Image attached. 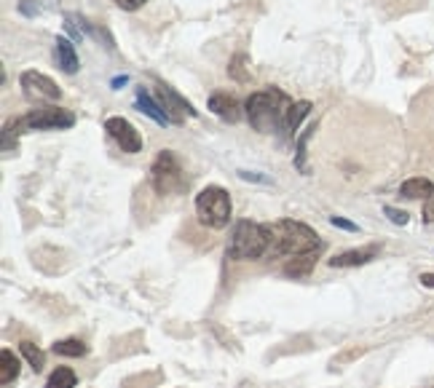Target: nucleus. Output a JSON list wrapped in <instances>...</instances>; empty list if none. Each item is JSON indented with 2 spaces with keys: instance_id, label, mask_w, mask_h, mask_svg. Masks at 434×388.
I'll return each mask as SVG.
<instances>
[{
  "instance_id": "nucleus-3",
  "label": "nucleus",
  "mask_w": 434,
  "mask_h": 388,
  "mask_svg": "<svg viewBox=\"0 0 434 388\" xmlns=\"http://www.w3.org/2000/svg\"><path fill=\"white\" fill-rule=\"evenodd\" d=\"M271 239H273V233H271L269 225L241 220L231 233L228 257L231 260H257L266 252H271Z\"/></svg>"
},
{
  "instance_id": "nucleus-21",
  "label": "nucleus",
  "mask_w": 434,
  "mask_h": 388,
  "mask_svg": "<svg viewBox=\"0 0 434 388\" xmlns=\"http://www.w3.org/2000/svg\"><path fill=\"white\" fill-rule=\"evenodd\" d=\"M311 134H314V126H308V129H306V132L300 134V139H298V155H295V166H298L303 174L308 172V166H306V145H308Z\"/></svg>"
},
{
  "instance_id": "nucleus-7",
  "label": "nucleus",
  "mask_w": 434,
  "mask_h": 388,
  "mask_svg": "<svg viewBox=\"0 0 434 388\" xmlns=\"http://www.w3.org/2000/svg\"><path fill=\"white\" fill-rule=\"evenodd\" d=\"M19 86L25 89V94L35 99V102H57L62 97V89L48 78V75L38 73V70H25L19 75Z\"/></svg>"
},
{
  "instance_id": "nucleus-26",
  "label": "nucleus",
  "mask_w": 434,
  "mask_h": 388,
  "mask_svg": "<svg viewBox=\"0 0 434 388\" xmlns=\"http://www.w3.org/2000/svg\"><path fill=\"white\" fill-rule=\"evenodd\" d=\"M118 8H123V11H137V8H142L148 0H113Z\"/></svg>"
},
{
  "instance_id": "nucleus-12",
  "label": "nucleus",
  "mask_w": 434,
  "mask_h": 388,
  "mask_svg": "<svg viewBox=\"0 0 434 388\" xmlns=\"http://www.w3.org/2000/svg\"><path fill=\"white\" fill-rule=\"evenodd\" d=\"M54 60H57V67H60L62 73L75 75L78 70H81L78 51H75V41L65 38V35H60V38L54 41Z\"/></svg>"
},
{
  "instance_id": "nucleus-25",
  "label": "nucleus",
  "mask_w": 434,
  "mask_h": 388,
  "mask_svg": "<svg viewBox=\"0 0 434 388\" xmlns=\"http://www.w3.org/2000/svg\"><path fill=\"white\" fill-rule=\"evenodd\" d=\"M19 11L25 16H38L41 6H38V0H19Z\"/></svg>"
},
{
  "instance_id": "nucleus-16",
  "label": "nucleus",
  "mask_w": 434,
  "mask_h": 388,
  "mask_svg": "<svg viewBox=\"0 0 434 388\" xmlns=\"http://www.w3.org/2000/svg\"><path fill=\"white\" fill-rule=\"evenodd\" d=\"M19 377V359L14 356L11 348L0 351V386H11Z\"/></svg>"
},
{
  "instance_id": "nucleus-24",
  "label": "nucleus",
  "mask_w": 434,
  "mask_h": 388,
  "mask_svg": "<svg viewBox=\"0 0 434 388\" xmlns=\"http://www.w3.org/2000/svg\"><path fill=\"white\" fill-rule=\"evenodd\" d=\"M330 225H332V228H341V230H348V233H357V230H360L357 223H351V220H346V217H338V214L330 217Z\"/></svg>"
},
{
  "instance_id": "nucleus-31",
  "label": "nucleus",
  "mask_w": 434,
  "mask_h": 388,
  "mask_svg": "<svg viewBox=\"0 0 434 388\" xmlns=\"http://www.w3.org/2000/svg\"><path fill=\"white\" fill-rule=\"evenodd\" d=\"M423 286H429V289H434V273H421V279H419Z\"/></svg>"
},
{
  "instance_id": "nucleus-23",
  "label": "nucleus",
  "mask_w": 434,
  "mask_h": 388,
  "mask_svg": "<svg viewBox=\"0 0 434 388\" xmlns=\"http://www.w3.org/2000/svg\"><path fill=\"white\" fill-rule=\"evenodd\" d=\"M384 214H386L394 225H407V220H410V217H407V212L394 209V207H384Z\"/></svg>"
},
{
  "instance_id": "nucleus-10",
  "label": "nucleus",
  "mask_w": 434,
  "mask_h": 388,
  "mask_svg": "<svg viewBox=\"0 0 434 388\" xmlns=\"http://www.w3.org/2000/svg\"><path fill=\"white\" fill-rule=\"evenodd\" d=\"M210 110L217 116V118L228 120V123H239L241 116H244L239 99H236L233 94H228V91H215V94H212Z\"/></svg>"
},
{
  "instance_id": "nucleus-15",
  "label": "nucleus",
  "mask_w": 434,
  "mask_h": 388,
  "mask_svg": "<svg viewBox=\"0 0 434 388\" xmlns=\"http://www.w3.org/2000/svg\"><path fill=\"white\" fill-rule=\"evenodd\" d=\"M316 265V252H306V254H295L290 263L285 265V276L292 279H306Z\"/></svg>"
},
{
  "instance_id": "nucleus-19",
  "label": "nucleus",
  "mask_w": 434,
  "mask_h": 388,
  "mask_svg": "<svg viewBox=\"0 0 434 388\" xmlns=\"http://www.w3.org/2000/svg\"><path fill=\"white\" fill-rule=\"evenodd\" d=\"M78 386V377L70 367H57L54 373L48 375V383L46 388H75Z\"/></svg>"
},
{
  "instance_id": "nucleus-4",
  "label": "nucleus",
  "mask_w": 434,
  "mask_h": 388,
  "mask_svg": "<svg viewBox=\"0 0 434 388\" xmlns=\"http://www.w3.org/2000/svg\"><path fill=\"white\" fill-rule=\"evenodd\" d=\"M231 212H233L231 195L220 185H207L201 193L196 195V214L207 228H215V230L225 228L231 223Z\"/></svg>"
},
{
  "instance_id": "nucleus-2",
  "label": "nucleus",
  "mask_w": 434,
  "mask_h": 388,
  "mask_svg": "<svg viewBox=\"0 0 434 388\" xmlns=\"http://www.w3.org/2000/svg\"><path fill=\"white\" fill-rule=\"evenodd\" d=\"M271 233H273V239H271V252L273 254L295 257V254L316 252L322 247L314 228L298 223V220H282L279 225L271 228Z\"/></svg>"
},
{
  "instance_id": "nucleus-17",
  "label": "nucleus",
  "mask_w": 434,
  "mask_h": 388,
  "mask_svg": "<svg viewBox=\"0 0 434 388\" xmlns=\"http://www.w3.org/2000/svg\"><path fill=\"white\" fill-rule=\"evenodd\" d=\"M311 113V102H306V99H300V102H292V107L287 110V118H285V129L287 134H295V129L300 126V120L306 118Z\"/></svg>"
},
{
  "instance_id": "nucleus-8",
  "label": "nucleus",
  "mask_w": 434,
  "mask_h": 388,
  "mask_svg": "<svg viewBox=\"0 0 434 388\" xmlns=\"http://www.w3.org/2000/svg\"><path fill=\"white\" fill-rule=\"evenodd\" d=\"M105 132L113 137L116 145H118L123 153H129V155H135V153L142 150V134L132 126V120L121 118V116H113V118L105 120Z\"/></svg>"
},
{
  "instance_id": "nucleus-13",
  "label": "nucleus",
  "mask_w": 434,
  "mask_h": 388,
  "mask_svg": "<svg viewBox=\"0 0 434 388\" xmlns=\"http://www.w3.org/2000/svg\"><path fill=\"white\" fill-rule=\"evenodd\" d=\"M400 195L402 198H410V201H416V198H432L434 195V182L426 177H410L402 182V188H400Z\"/></svg>"
},
{
  "instance_id": "nucleus-9",
  "label": "nucleus",
  "mask_w": 434,
  "mask_h": 388,
  "mask_svg": "<svg viewBox=\"0 0 434 388\" xmlns=\"http://www.w3.org/2000/svg\"><path fill=\"white\" fill-rule=\"evenodd\" d=\"M156 99H158V105L161 110L166 113V118L172 120V123H182L185 116H191L194 118L198 110H194L191 102H185L177 91L172 89V86H166V83H158V89H156Z\"/></svg>"
},
{
  "instance_id": "nucleus-22",
  "label": "nucleus",
  "mask_w": 434,
  "mask_h": 388,
  "mask_svg": "<svg viewBox=\"0 0 434 388\" xmlns=\"http://www.w3.org/2000/svg\"><path fill=\"white\" fill-rule=\"evenodd\" d=\"M244 62H247V57H244V54H236L233 62L228 64V73H231V78H233V81H239V83H247V81H250V73L244 70Z\"/></svg>"
},
{
  "instance_id": "nucleus-30",
  "label": "nucleus",
  "mask_w": 434,
  "mask_h": 388,
  "mask_svg": "<svg viewBox=\"0 0 434 388\" xmlns=\"http://www.w3.org/2000/svg\"><path fill=\"white\" fill-rule=\"evenodd\" d=\"M126 83H129V75H118V78H113V81H110V86H113V89H121V86H126Z\"/></svg>"
},
{
  "instance_id": "nucleus-20",
  "label": "nucleus",
  "mask_w": 434,
  "mask_h": 388,
  "mask_svg": "<svg viewBox=\"0 0 434 388\" xmlns=\"http://www.w3.org/2000/svg\"><path fill=\"white\" fill-rule=\"evenodd\" d=\"M19 351H22V356L27 359V364H30L35 373H41V370L46 367V354L35 343L25 340V343H19Z\"/></svg>"
},
{
  "instance_id": "nucleus-5",
  "label": "nucleus",
  "mask_w": 434,
  "mask_h": 388,
  "mask_svg": "<svg viewBox=\"0 0 434 388\" xmlns=\"http://www.w3.org/2000/svg\"><path fill=\"white\" fill-rule=\"evenodd\" d=\"M150 182H153V190L158 195H172L180 193L182 188L188 185L185 174H182L180 158L172 153V150H161L158 158L150 166Z\"/></svg>"
},
{
  "instance_id": "nucleus-28",
  "label": "nucleus",
  "mask_w": 434,
  "mask_h": 388,
  "mask_svg": "<svg viewBox=\"0 0 434 388\" xmlns=\"http://www.w3.org/2000/svg\"><path fill=\"white\" fill-rule=\"evenodd\" d=\"M239 177H241V179H247V182H269V179H266V177H260L257 172H244V169H241V172H239Z\"/></svg>"
},
{
  "instance_id": "nucleus-27",
  "label": "nucleus",
  "mask_w": 434,
  "mask_h": 388,
  "mask_svg": "<svg viewBox=\"0 0 434 388\" xmlns=\"http://www.w3.org/2000/svg\"><path fill=\"white\" fill-rule=\"evenodd\" d=\"M423 223L434 225V195L426 198V204H423Z\"/></svg>"
},
{
  "instance_id": "nucleus-29",
  "label": "nucleus",
  "mask_w": 434,
  "mask_h": 388,
  "mask_svg": "<svg viewBox=\"0 0 434 388\" xmlns=\"http://www.w3.org/2000/svg\"><path fill=\"white\" fill-rule=\"evenodd\" d=\"M65 27H67V32H70V38H73V41H81V30H75L73 16H67V22H65Z\"/></svg>"
},
{
  "instance_id": "nucleus-18",
  "label": "nucleus",
  "mask_w": 434,
  "mask_h": 388,
  "mask_svg": "<svg viewBox=\"0 0 434 388\" xmlns=\"http://www.w3.org/2000/svg\"><path fill=\"white\" fill-rule=\"evenodd\" d=\"M51 351L54 354H60V356H86L89 354V345L86 343H81L78 338H65V340H57V343L51 345Z\"/></svg>"
},
{
  "instance_id": "nucleus-11",
  "label": "nucleus",
  "mask_w": 434,
  "mask_h": 388,
  "mask_svg": "<svg viewBox=\"0 0 434 388\" xmlns=\"http://www.w3.org/2000/svg\"><path fill=\"white\" fill-rule=\"evenodd\" d=\"M378 249H381L378 244L360 247V249H348V252L332 254L327 263H330V268H357V265H367L370 260H375Z\"/></svg>"
},
{
  "instance_id": "nucleus-1",
  "label": "nucleus",
  "mask_w": 434,
  "mask_h": 388,
  "mask_svg": "<svg viewBox=\"0 0 434 388\" xmlns=\"http://www.w3.org/2000/svg\"><path fill=\"white\" fill-rule=\"evenodd\" d=\"M290 107H292V102H290V97H287L285 91L271 86V89L250 94L247 102H244V113H247V118H250L255 132L271 134V132H276V129L285 126Z\"/></svg>"
},
{
  "instance_id": "nucleus-14",
  "label": "nucleus",
  "mask_w": 434,
  "mask_h": 388,
  "mask_svg": "<svg viewBox=\"0 0 434 388\" xmlns=\"http://www.w3.org/2000/svg\"><path fill=\"white\" fill-rule=\"evenodd\" d=\"M135 102H137V107H140V110H142V113H145L150 120H156V123H161V126H169V123H172V120L166 118L164 110H161V105H158V99H153L148 91L137 89V99H135Z\"/></svg>"
},
{
  "instance_id": "nucleus-6",
  "label": "nucleus",
  "mask_w": 434,
  "mask_h": 388,
  "mask_svg": "<svg viewBox=\"0 0 434 388\" xmlns=\"http://www.w3.org/2000/svg\"><path fill=\"white\" fill-rule=\"evenodd\" d=\"M19 129H30V132H54V129H70L75 126L73 110H65L57 105H46L30 110L25 118L16 120Z\"/></svg>"
}]
</instances>
